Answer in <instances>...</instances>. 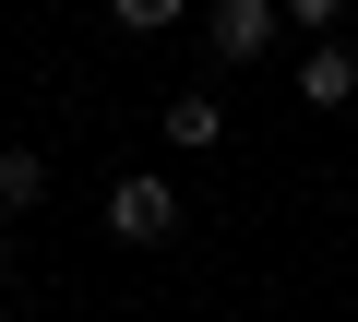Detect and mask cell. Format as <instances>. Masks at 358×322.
Masks as SVG:
<instances>
[{
    "label": "cell",
    "mask_w": 358,
    "mask_h": 322,
    "mask_svg": "<svg viewBox=\"0 0 358 322\" xmlns=\"http://www.w3.org/2000/svg\"><path fill=\"white\" fill-rule=\"evenodd\" d=\"M287 36V0H203V48L215 60H263Z\"/></svg>",
    "instance_id": "cell-1"
},
{
    "label": "cell",
    "mask_w": 358,
    "mask_h": 322,
    "mask_svg": "<svg viewBox=\"0 0 358 322\" xmlns=\"http://www.w3.org/2000/svg\"><path fill=\"white\" fill-rule=\"evenodd\" d=\"M108 227H120L131 251H155V239L179 227V191H167L155 168H131V180H108Z\"/></svg>",
    "instance_id": "cell-2"
},
{
    "label": "cell",
    "mask_w": 358,
    "mask_h": 322,
    "mask_svg": "<svg viewBox=\"0 0 358 322\" xmlns=\"http://www.w3.org/2000/svg\"><path fill=\"white\" fill-rule=\"evenodd\" d=\"M299 108H358V48H334V36H322V48L299 60Z\"/></svg>",
    "instance_id": "cell-3"
},
{
    "label": "cell",
    "mask_w": 358,
    "mask_h": 322,
    "mask_svg": "<svg viewBox=\"0 0 358 322\" xmlns=\"http://www.w3.org/2000/svg\"><path fill=\"white\" fill-rule=\"evenodd\" d=\"M36 203H48V155H36V143H0V227L36 215Z\"/></svg>",
    "instance_id": "cell-4"
},
{
    "label": "cell",
    "mask_w": 358,
    "mask_h": 322,
    "mask_svg": "<svg viewBox=\"0 0 358 322\" xmlns=\"http://www.w3.org/2000/svg\"><path fill=\"white\" fill-rule=\"evenodd\" d=\"M155 131H167L179 155H203V143L227 131V108H215V96H167V108H155Z\"/></svg>",
    "instance_id": "cell-5"
},
{
    "label": "cell",
    "mask_w": 358,
    "mask_h": 322,
    "mask_svg": "<svg viewBox=\"0 0 358 322\" xmlns=\"http://www.w3.org/2000/svg\"><path fill=\"white\" fill-rule=\"evenodd\" d=\"M179 13H192V0H108V24H131V36H167Z\"/></svg>",
    "instance_id": "cell-6"
},
{
    "label": "cell",
    "mask_w": 358,
    "mask_h": 322,
    "mask_svg": "<svg viewBox=\"0 0 358 322\" xmlns=\"http://www.w3.org/2000/svg\"><path fill=\"white\" fill-rule=\"evenodd\" d=\"M287 24H299V36H334V24H346V0H287Z\"/></svg>",
    "instance_id": "cell-7"
},
{
    "label": "cell",
    "mask_w": 358,
    "mask_h": 322,
    "mask_svg": "<svg viewBox=\"0 0 358 322\" xmlns=\"http://www.w3.org/2000/svg\"><path fill=\"white\" fill-rule=\"evenodd\" d=\"M0 298H13V239H0Z\"/></svg>",
    "instance_id": "cell-8"
}]
</instances>
